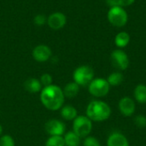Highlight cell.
Masks as SVG:
<instances>
[{"label":"cell","mask_w":146,"mask_h":146,"mask_svg":"<svg viewBox=\"0 0 146 146\" xmlns=\"http://www.w3.org/2000/svg\"><path fill=\"white\" fill-rule=\"evenodd\" d=\"M63 91L56 85L44 87L40 93V100L43 105L50 110H60L64 103Z\"/></svg>","instance_id":"cell-1"},{"label":"cell","mask_w":146,"mask_h":146,"mask_svg":"<svg viewBox=\"0 0 146 146\" xmlns=\"http://www.w3.org/2000/svg\"><path fill=\"white\" fill-rule=\"evenodd\" d=\"M86 116L96 122L107 121L111 115L110 106L102 100H93L89 103L86 107Z\"/></svg>","instance_id":"cell-2"},{"label":"cell","mask_w":146,"mask_h":146,"mask_svg":"<svg viewBox=\"0 0 146 146\" xmlns=\"http://www.w3.org/2000/svg\"><path fill=\"white\" fill-rule=\"evenodd\" d=\"M107 18L109 22L116 27H122L128 21V15L121 6L110 8L107 13Z\"/></svg>","instance_id":"cell-3"},{"label":"cell","mask_w":146,"mask_h":146,"mask_svg":"<svg viewBox=\"0 0 146 146\" xmlns=\"http://www.w3.org/2000/svg\"><path fill=\"white\" fill-rule=\"evenodd\" d=\"M73 79L80 86H88L94 79V70L88 65H81L74 71Z\"/></svg>","instance_id":"cell-4"},{"label":"cell","mask_w":146,"mask_h":146,"mask_svg":"<svg viewBox=\"0 0 146 146\" xmlns=\"http://www.w3.org/2000/svg\"><path fill=\"white\" fill-rule=\"evenodd\" d=\"M92 130V121L86 115H78L73 121V132L80 139L89 136Z\"/></svg>","instance_id":"cell-5"},{"label":"cell","mask_w":146,"mask_h":146,"mask_svg":"<svg viewBox=\"0 0 146 146\" xmlns=\"http://www.w3.org/2000/svg\"><path fill=\"white\" fill-rule=\"evenodd\" d=\"M110 86L106 79L94 78L88 85V91L90 94L95 98H104L110 92Z\"/></svg>","instance_id":"cell-6"},{"label":"cell","mask_w":146,"mask_h":146,"mask_svg":"<svg viewBox=\"0 0 146 146\" xmlns=\"http://www.w3.org/2000/svg\"><path fill=\"white\" fill-rule=\"evenodd\" d=\"M110 59L113 66L119 71H124L129 67V57L122 49L114 50L110 54Z\"/></svg>","instance_id":"cell-7"},{"label":"cell","mask_w":146,"mask_h":146,"mask_svg":"<svg viewBox=\"0 0 146 146\" xmlns=\"http://www.w3.org/2000/svg\"><path fill=\"white\" fill-rule=\"evenodd\" d=\"M118 109L122 115L126 117H130L135 113V102L130 97H123L120 99L118 103Z\"/></svg>","instance_id":"cell-8"},{"label":"cell","mask_w":146,"mask_h":146,"mask_svg":"<svg viewBox=\"0 0 146 146\" xmlns=\"http://www.w3.org/2000/svg\"><path fill=\"white\" fill-rule=\"evenodd\" d=\"M67 23V16L62 12H54L47 18V24L53 30H60L65 27Z\"/></svg>","instance_id":"cell-9"},{"label":"cell","mask_w":146,"mask_h":146,"mask_svg":"<svg viewBox=\"0 0 146 146\" xmlns=\"http://www.w3.org/2000/svg\"><path fill=\"white\" fill-rule=\"evenodd\" d=\"M52 51L50 48L46 44H38L32 51L33 59L38 62H45L51 57Z\"/></svg>","instance_id":"cell-10"},{"label":"cell","mask_w":146,"mask_h":146,"mask_svg":"<svg viewBox=\"0 0 146 146\" xmlns=\"http://www.w3.org/2000/svg\"><path fill=\"white\" fill-rule=\"evenodd\" d=\"M65 130V124L59 120L51 119L45 124V131L50 136H62Z\"/></svg>","instance_id":"cell-11"},{"label":"cell","mask_w":146,"mask_h":146,"mask_svg":"<svg viewBox=\"0 0 146 146\" xmlns=\"http://www.w3.org/2000/svg\"><path fill=\"white\" fill-rule=\"evenodd\" d=\"M107 146H129V142L123 133L114 132L107 139Z\"/></svg>","instance_id":"cell-12"},{"label":"cell","mask_w":146,"mask_h":146,"mask_svg":"<svg viewBox=\"0 0 146 146\" xmlns=\"http://www.w3.org/2000/svg\"><path fill=\"white\" fill-rule=\"evenodd\" d=\"M24 87L26 91L30 93H37L41 91L42 85L39 80L35 78H29L24 83Z\"/></svg>","instance_id":"cell-13"},{"label":"cell","mask_w":146,"mask_h":146,"mask_svg":"<svg viewBox=\"0 0 146 146\" xmlns=\"http://www.w3.org/2000/svg\"><path fill=\"white\" fill-rule=\"evenodd\" d=\"M133 97L135 101L139 104H146V85L139 84L136 86L133 91Z\"/></svg>","instance_id":"cell-14"},{"label":"cell","mask_w":146,"mask_h":146,"mask_svg":"<svg viewBox=\"0 0 146 146\" xmlns=\"http://www.w3.org/2000/svg\"><path fill=\"white\" fill-rule=\"evenodd\" d=\"M130 43V35L127 32H120L115 37V44L118 49H123L128 45Z\"/></svg>","instance_id":"cell-15"},{"label":"cell","mask_w":146,"mask_h":146,"mask_svg":"<svg viewBox=\"0 0 146 146\" xmlns=\"http://www.w3.org/2000/svg\"><path fill=\"white\" fill-rule=\"evenodd\" d=\"M62 91H63V94H64L65 98L72 99L78 95V93L80 92V86L78 84H76L74 81L69 82L65 86V87Z\"/></svg>","instance_id":"cell-16"},{"label":"cell","mask_w":146,"mask_h":146,"mask_svg":"<svg viewBox=\"0 0 146 146\" xmlns=\"http://www.w3.org/2000/svg\"><path fill=\"white\" fill-rule=\"evenodd\" d=\"M61 109V115L64 120L74 121L78 116L77 110L72 105H65Z\"/></svg>","instance_id":"cell-17"},{"label":"cell","mask_w":146,"mask_h":146,"mask_svg":"<svg viewBox=\"0 0 146 146\" xmlns=\"http://www.w3.org/2000/svg\"><path fill=\"white\" fill-rule=\"evenodd\" d=\"M63 139L65 146H80V138L73 131L68 132L64 135Z\"/></svg>","instance_id":"cell-18"},{"label":"cell","mask_w":146,"mask_h":146,"mask_svg":"<svg viewBox=\"0 0 146 146\" xmlns=\"http://www.w3.org/2000/svg\"><path fill=\"white\" fill-rule=\"evenodd\" d=\"M106 80L110 86H118L122 83L124 76L120 71H117L111 73Z\"/></svg>","instance_id":"cell-19"},{"label":"cell","mask_w":146,"mask_h":146,"mask_svg":"<svg viewBox=\"0 0 146 146\" xmlns=\"http://www.w3.org/2000/svg\"><path fill=\"white\" fill-rule=\"evenodd\" d=\"M45 146H65L62 136H50L45 143Z\"/></svg>","instance_id":"cell-20"},{"label":"cell","mask_w":146,"mask_h":146,"mask_svg":"<svg viewBox=\"0 0 146 146\" xmlns=\"http://www.w3.org/2000/svg\"><path fill=\"white\" fill-rule=\"evenodd\" d=\"M83 146H101L98 139L93 136H87L83 141Z\"/></svg>","instance_id":"cell-21"},{"label":"cell","mask_w":146,"mask_h":146,"mask_svg":"<svg viewBox=\"0 0 146 146\" xmlns=\"http://www.w3.org/2000/svg\"><path fill=\"white\" fill-rule=\"evenodd\" d=\"M0 146H15L14 139L10 135H3L0 138Z\"/></svg>","instance_id":"cell-22"},{"label":"cell","mask_w":146,"mask_h":146,"mask_svg":"<svg viewBox=\"0 0 146 146\" xmlns=\"http://www.w3.org/2000/svg\"><path fill=\"white\" fill-rule=\"evenodd\" d=\"M135 125L139 128H144L146 127V116L144 115H138L134 118Z\"/></svg>","instance_id":"cell-23"},{"label":"cell","mask_w":146,"mask_h":146,"mask_svg":"<svg viewBox=\"0 0 146 146\" xmlns=\"http://www.w3.org/2000/svg\"><path fill=\"white\" fill-rule=\"evenodd\" d=\"M39 80L41 82V85L44 86V87L52 85V81H53L52 76L50 74H42V76L40 77Z\"/></svg>","instance_id":"cell-24"},{"label":"cell","mask_w":146,"mask_h":146,"mask_svg":"<svg viewBox=\"0 0 146 146\" xmlns=\"http://www.w3.org/2000/svg\"><path fill=\"white\" fill-rule=\"evenodd\" d=\"M33 22L35 25L38 27L44 26L45 23H47V17L43 14H38L35 15V17L33 18Z\"/></svg>","instance_id":"cell-25"},{"label":"cell","mask_w":146,"mask_h":146,"mask_svg":"<svg viewBox=\"0 0 146 146\" xmlns=\"http://www.w3.org/2000/svg\"><path fill=\"white\" fill-rule=\"evenodd\" d=\"M136 0H120V5L123 8L131 6L132 4L134 3Z\"/></svg>","instance_id":"cell-26"},{"label":"cell","mask_w":146,"mask_h":146,"mask_svg":"<svg viewBox=\"0 0 146 146\" xmlns=\"http://www.w3.org/2000/svg\"><path fill=\"white\" fill-rule=\"evenodd\" d=\"M106 3L110 8L112 7H116V6H121L120 5V0H105Z\"/></svg>","instance_id":"cell-27"},{"label":"cell","mask_w":146,"mask_h":146,"mask_svg":"<svg viewBox=\"0 0 146 146\" xmlns=\"http://www.w3.org/2000/svg\"><path fill=\"white\" fill-rule=\"evenodd\" d=\"M2 133H3V127H2V126L0 124V136L2 135Z\"/></svg>","instance_id":"cell-28"}]
</instances>
